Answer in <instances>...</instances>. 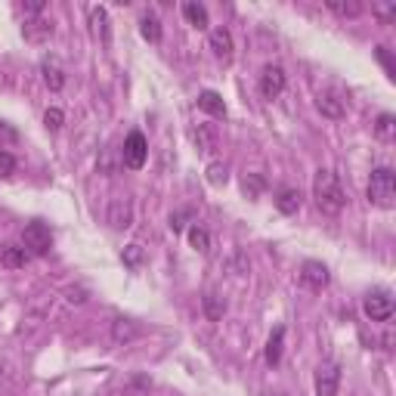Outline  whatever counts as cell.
<instances>
[{
  "label": "cell",
  "instance_id": "1",
  "mask_svg": "<svg viewBox=\"0 0 396 396\" xmlns=\"http://www.w3.org/2000/svg\"><path fill=\"white\" fill-rule=\"evenodd\" d=\"M313 198L322 214H341L347 205V192H344L341 180L334 171H319L313 180Z\"/></svg>",
  "mask_w": 396,
  "mask_h": 396
},
{
  "label": "cell",
  "instance_id": "2",
  "mask_svg": "<svg viewBox=\"0 0 396 396\" xmlns=\"http://www.w3.org/2000/svg\"><path fill=\"white\" fill-rule=\"evenodd\" d=\"M368 201L378 208L396 205V174L390 167H375L372 171V180H368Z\"/></svg>",
  "mask_w": 396,
  "mask_h": 396
},
{
  "label": "cell",
  "instance_id": "3",
  "mask_svg": "<svg viewBox=\"0 0 396 396\" xmlns=\"http://www.w3.org/2000/svg\"><path fill=\"white\" fill-rule=\"evenodd\" d=\"M22 248L28 251V257L35 254V257H44L50 248H53V232H50V226L47 223H28L25 226V232H22Z\"/></svg>",
  "mask_w": 396,
  "mask_h": 396
},
{
  "label": "cell",
  "instance_id": "4",
  "mask_svg": "<svg viewBox=\"0 0 396 396\" xmlns=\"http://www.w3.org/2000/svg\"><path fill=\"white\" fill-rule=\"evenodd\" d=\"M149 158V142L142 137L140 130H133L128 140H124V149H121V162L124 167H130V171H140L142 164H146Z\"/></svg>",
  "mask_w": 396,
  "mask_h": 396
},
{
  "label": "cell",
  "instance_id": "5",
  "mask_svg": "<svg viewBox=\"0 0 396 396\" xmlns=\"http://www.w3.org/2000/svg\"><path fill=\"white\" fill-rule=\"evenodd\" d=\"M362 310L372 322H387L393 316V298L390 291H368L366 300H362Z\"/></svg>",
  "mask_w": 396,
  "mask_h": 396
},
{
  "label": "cell",
  "instance_id": "6",
  "mask_svg": "<svg viewBox=\"0 0 396 396\" xmlns=\"http://www.w3.org/2000/svg\"><path fill=\"white\" fill-rule=\"evenodd\" d=\"M341 387V366L338 362H322L316 368V393L319 396H338Z\"/></svg>",
  "mask_w": 396,
  "mask_h": 396
},
{
  "label": "cell",
  "instance_id": "7",
  "mask_svg": "<svg viewBox=\"0 0 396 396\" xmlns=\"http://www.w3.org/2000/svg\"><path fill=\"white\" fill-rule=\"evenodd\" d=\"M285 69L282 65H266L264 72H260V94L264 99H279L282 90H285Z\"/></svg>",
  "mask_w": 396,
  "mask_h": 396
},
{
  "label": "cell",
  "instance_id": "8",
  "mask_svg": "<svg viewBox=\"0 0 396 396\" xmlns=\"http://www.w3.org/2000/svg\"><path fill=\"white\" fill-rule=\"evenodd\" d=\"M328 266L325 264H319V260H307V264L300 266V285L303 288H310V291H322L325 285H328Z\"/></svg>",
  "mask_w": 396,
  "mask_h": 396
},
{
  "label": "cell",
  "instance_id": "9",
  "mask_svg": "<svg viewBox=\"0 0 396 396\" xmlns=\"http://www.w3.org/2000/svg\"><path fill=\"white\" fill-rule=\"evenodd\" d=\"M316 108L325 118H332V121H341V118L347 115V99H344L338 90H322V94L316 96Z\"/></svg>",
  "mask_w": 396,
  "mask_h": 396
},
{
  "label": "cell",
  "instance_id": "10",
  "mask_svg": "<svg viewBox=\"0 0 396 396\" xmlns=\"http://www.w3.org/2000/svg\"><path fill=\"white\" fill-rule=\"evenodd\" d=\"M208 47L220 62H230L232 53H235V40H232V31L230 28H214L208 35Z\"/></svg>",
  "mask_w": 396,
  "mask_h": 396
},
{
  "label": "cell",
  "instance_id": "11",
  "mask_svg": "<svg viewBox=\"0 0 396 396\" xmlns=\"http://www.w3.org/2000/svg\"><path fill=\"white\" fill-rule=\"evenodd\" d=\"M40 72H44V84L53 90V94L65 87V72H62V62H59L56 56H44V62H40Z\"/></svg>",
  "mask_w": 396,
  "mask_h": 396
},
{
  "label": "cell",
  "instance_id": "12",
  "mask_svg": "<svg viewBox=\"0 0 396 396\" xmlns=\"http://www.w3.org/2000/svg\"><path fill=\"white\" fill-rule=\"evenodd\" d=\"M130 220H133L130 198H115L112 205H108V223H112L115 230H128Z\"/></svg>",
  "mask_w": 396,
  "mask_h": 396
},
{
  "label": "cell",
  "instance_id": "13",
  "mask_svg": "<svg viewBox=\"0 0 396 396\" xmlns=\"http://www.w3.org/2000/svg\"><path fill=\"white\" fill-rule=\"evenodd\" d=\"M90 28H94V38L103 40L108 47L112 44V31H108V13L106 6H90Z\"/></svg>",
  "mask_w": 396,
  "mask_h": 396
},
{
  "label": "cell",
  "instance_id": "14",
  "mask_svg": "<svg viewBox=\"0 0 396 396\" xmlns=\"http://www.w3.org/2000/svg\"><path fill=\"white\" fill-rule=\"evenodd\" d=\"M303 205V196H300V189H294V186H282L279 192H276V208L282 210V214H298Z\"/></svg>",
  "mask_w": 396,
  "mask_h": 396
},
{
  "label": "cell",
  "instance_id": "15",
  "mask_svg": "<svg viewBox=\"0 0 396 396\" xmlns=\"http://www.w3.org/2000/svg\"><path fill=\"white\" fill-rule=\"evenodd\" d=\"M217 128H210V124H198L196 130H192V142H196V149L201 155H210V152L217 149Z\"/></svg>",
  "mask_w": 396,
  "mask_h": 396
},
{
  "label": "cell",
  "instance_id": "16",
  "mask_svg": "<svg viewBox=\"0 0 396 396\" xmlns=\"http://www.w3.org/2000/svg\"><path fill=\"white\" fill-rule=\"evenodd\" d=\"M25 40L28 44H44V40L53 38V25H50L47 19H31V22H25Z\"/></svg>",
  "mask_w": 396,
  "mask_h": 396
},
{
  "label": "cell",
  "instance_id": "17",
  "mask_svg": "<svg viewBox=\"0 0 396 396\" xmlns=\"http://www.w3.org/2000/svg\"><path fill=\"white\" fill-rule=\"evenodd\" d=\"M198 108L201 112H208V115H214V118H226V103H223V96L217 94V90H201L198 94Z\"/></svg>",
  "mask_w": 396,
  "mask_h": 396
},
{
  "label": "cell",
  "instance_id": "18",
  "mask_svg": "<svg viewBox=\"0 0 396 396\" xmlns=\"http://www.w3.org/2000/svg\"><path fill=\"white\" fill-rule=\"evenodd\" d=\"M183 16H186V22L192 25V28L205 31L210 19H208V6L205 4H196V0H189V4H183Z\"/></svg>",
  "mask_w": 396,
  "mask_h": 396
},
{
  "label": "cell",
  "instance_id": "19",
  "mask_svg": "<svg viewBox=\"0 0 396 396\" xmlns=\"http://www.w3.org/2000/svg\"><path fill=\"white\" fill-rule=\"evenodd\" d=\"M0 264H4L6 269H22L25 264H28V251H25L22 245H4L0 248Z\"/></svg>",
  "mask_w": 396,
  "mask_h": 396
},
{
  "label": "cell",
  "instance_id": "20",
  "mask_svg": "<svg viewBox=\"0 0 396 396\" xmlns=\"http://www.w3.org/2000/svg\"><path fill=\"white\" fill-rule=\"evenodd\" d=\"M282 350H285V328L279 325L266 341V366H279L282 362Z\"/></svg>",
  "mask_w": 396,
  "mask_h": 396
},
{
  "label": "cell",
  "instance_id": "21",
  "mask_svg": "<svg viewBox=\"0 0 396 396\" xmlns=\"http://www.w3.org/2000/svg\"><path fill=\"white\" fill-rule=\"evenodd\" d=\"M140 35L146 38L149 44H158V40H162V22H158L155 13H146L140 19Z\"/></svg>",
  "mask_w": 396,
  "mask_h": 396
},
{
  "label": "cell",
  "instance_id": "22",
  "mask_svg": "<svg viewBox=\"0 0 396 396\" xmlns=\"http://www.w3.org/2000/svg\"><path fill=\"white\" fill-rule=\"evenodd\" d=\"M375 137L381 140V142H390L396 137V118L390 112H384V115H378V121H375Z\"/></svg>",
  "mask_w": 396,
  "mask_h": 396
},
{
  "label": "cell",
  "instance_id": "23",
  "mask_svg": "<svg viewBox=\"0 0 396 396\" xmlns=\"http://www.w3.org/2000/svg\"><path fill=\"white\" fill-rule=\"evenodd\" d=\"M112 338H115V344H128V341H133V338H137V325L128 322V319H118V322L112 325Z\"/></svg>",
  "mask_w": 396,
  "mask_h": 396
},
{
  "label": "cell",
  "instance_id": "24",
  "mask_svg": "<svg viewBox=\"0 0 396 396\" xmlns=\"http://www.w3.org/2000/svg\"><path fill=\"white\" fill-rule=\"evenodd\" d=\"M205 313H208V319H223V313H226V300L220 298V294H205Z\"/></svg>",
  "mask_w": 396,
  "mask_h": 396
},
{
  "label": "cell",
  "instance_id": "25",
  "mask_svg": "<svg viewBox=\"0 0 396 396\" xmlns=\"http://www.w3.org/2000/svg\"><path fill=\"white\" fill-rule=\"evenodd\" d=\"M325 6L332 13H338V16H347V19H356V16L362 13V6L356 4V0H347V4H344V0H328Z\"/></svg>",
  "mask_w": 396,
  "mask_h": 396
},
{
  "label": "cell",
  "instance_id": "26",
  "mask_svg": "<svg viewBox=\"0 0 396 396\" xmlns=\"http://www.w3.org/2000/svg\"><path fill=\"white\" fill-rule=\"evenodd\" d=\"M189 245L205 254V251L210 248V235H208V230H201V226H189Z\"/></svg>",
  "mask_w": 396,
  "mask_h": 396
},
{
  "label": "cell",
  "instance_id": "27",
  "mask_svg": "<svg viewBox=\"0 0 396 396\" xmlns=\"http://www.w3.org/2000/svg\"><path fill=\"white\" fill-rule=\"evenodd\" d=\"M226 180H230V171H226V164H220V162L208 164V183H210V186H226Z\"/></svg>",
  "mask_w": 396,
  "mask_h": 396
},
{
  "label": "cell",
  "instance_id": "28",
  "mask_svg": "<svg viewBox=\"0 0 396 396\" xmlns=\"http://www.w3.org/2000/svg\"><path fill=\"white\" fill-rule=\"evenodd\" d=\"M44 124H47V130H59L65 124V115H62V108H47V115H44Z\"/></svg>",
  "mask_w": 396,
  "mask_h": 396
},
{
  "label": "cell",
  "instance_id": "29",
  "mask_svg": "<svg viewBox=\"0 0 396 396\" xmlns=\"http://www.w3.org/2000/svg\"><path fill=\"white\" fill-rule=\"evenodd\" d=\"M372 10H375V16L381 22H393L396 19V4H372Z\"/></svg>",
  "mask_w": 396,
  "mask_h": 396
},
{
  "label": "cell",
  "instance_id": "30",
  "mask_svg": "<svg viewBox=\"0 0 396 396\" xmlns=\"http://www.w3.org/2000/svg\"><path fill=\"white\" fill-rule=\"evenodd\" d=\"M124 264L137 269V266L142 264V248H140V245H130V248H124Z\"/></svg>",
  "mask_w": 396,
  "mask_h": 396
},
{
  "label": "cell",
  "instance_id": "31",
  "mask_svg": "<svg viewBox=\"0 0 396 396\" xmlns=\"http://www.w3.org/2000/svg\"><path fill=\"white\" fill-rule=\"evenodd\" d=\"M16 174V158L10 152H0V176H13Z\"/></svg>",
  "mask_w": 396,
  "mask_h": 396
},
{
  "label": "cell",
  "instance_id": "32",
  "mask_svg": "<svg viewBox=\"0 0 396 396\" xmlns=\"http://www.w3.org/2000/svg\"><path fill=\"white\" fill-rule=\"evenodd\" d=\"M375 53H378V59H381V65L387 69V78H396V69H393V62H390V53H387V47H378Z\"/></svg>",
  "mask_w": 396,
  "mask_h": 396
},
{
  "label": "cell",
  "instance_id": "33",
  "mask_svg": "<svg viewBox=\"0 0 396 396\" xmlns=\"http://www.w3.org/2000/svg\"><path fill=\"white\" fill-rule=\"evenodd\" d=\"M186 220H189V210H180V214H171V230H174V232H180L183 226H186Z\"/></svg>",
  "mask_w": 396,
  "mask_h": 396
},
{
  "label": "cell",
  "instance_id": "34",
  "mask_svg": "<svg viewBox=\"0 0 396 396\" xmlns=\"http://www.w3.org/2000/svg\"><path fill=\"white\" fill-rule=\"evenodd\" d=\"M44 0H28V4H25V13H31V16H38V13H44Z\"/></svg>",
  "mask_w": 396,
  "mask_h": 396
}]
</instances>
